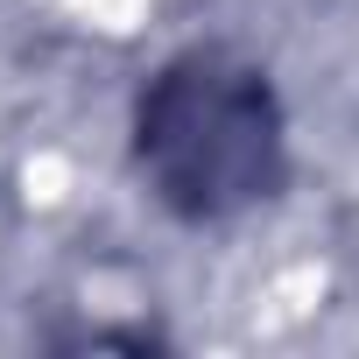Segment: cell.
Masks as SVG:
<instances>
[{
	"label": "cell",
	"mask_w": 359,
	"mask_h": 359,
	"mask_svg": "<svg viewBox=\"0 0 359 359\" xmlns=\"http://www.w3.org/2000/svg\"><path fill=\"white\" fill-rule=\"evenodd\" d=\"M134 162L155 205L191 226H219L275 198L289 169L275 85L226 50H191L162 64L134 106Z\"/></svg>",
	"instance_id": "obj_1"
}]
</instances>
